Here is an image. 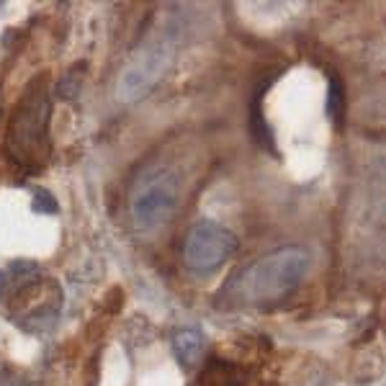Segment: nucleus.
Returning a JSON list of instances; mask_svg holds the SVG:
<instances>
[{
    "instance_id": "obj_1",
    "label": "nucleus",
    "mask_w": 386,
    "mask_h": 386,
    "mask_svg": "<svg viewBox=\"0 0 386 386\" xmlns=\"http://www.w3.org/2000/svg\"><path fill=\"white\" fill-rule=\"evenodd\" d=\"M49 88L47 75L34 77L18 98L6 129V152L18 170L39 173L49 160Z\"/></svg>"
},
{
    "instance_id": "obj_2",
    "label": "nucleus",
    "mask_w": 386,
    "mask_h": 386,
    "mask_svg": "<svg viewBox=\"0 0 386 386\" xmlns=\"http://www.w3.org/2000/svg\"><path fill=\"white\" fill-rule=\"evenodd\" d=\"M185 178L176 162L157 160L134 178L129 188V219L139 235H155L180 214Z\"/></svg>"
},
{
    "instance_id": "obj_3",
    "label": "nucleus",
    "mask_w": 386,
    "mask_h": 386,
    "mask_svg": "<svg viewBox=\"0 0 386 386\" xmlns=\"http://www.w3.org/2000/svg\"><path fill=\"white\" fill-rule=\"evenodd\" d=\"M311 268V255L299 245L278 247L250 263L240 276V296L252 307H270L284 302L304 284Z\"/></svg>"
},
{
    "instance_id": "obj_4",
    "label": "nucleus",
    "mask_w": 386,
    "mask_h": 386,
    "mask_svg": "<svg viewBox=\"0 0 386 386\" xmlns=\"http://www.w3.org/2000/svg\"><path fill=\"white\" fill-rule=\"evenodd\" d=\"M0 296L10 314L24 327H29L31 319L36 322H42L44 317L54 319L59 309V299H62L57 286L47 281L42 270L31 263H16L8 273H3Z\"/></svg>"
},
{
    "instance_id": "obj_5",
    "label": "nucleus",
    "mask_w": 386,
    "mask_h": 386,
    "mask_svg": "<svg viewBox=\"0 0 386 386\" xmlns=\"http://www.w3.org/2000/svg\"><path fill=\"white\" fill-rule=\"evenodd\" d=\"M176 54V39L170 29H157L152 31L142 42V47H137L129 57V65L121 70L118 75V98L121 101H137L144 93H150L155 85L160 83V77L165 75V70L170 68Z\"/></svg>"
},
{
    "instance_id": "obj_6",
    "label": "nucleus",
    "mask_w": 386,
    "mask_h": 386,
    "mask_svg": "<svg viewBox=\"0 0 386 386\" xmlns=\"http://www.w3.org/2000/svg\"><path fill=\"white\" fill-rule=\"evenodd\" d=\"M237 252V237L211 219L196 222L183 242V265L193 273H211L222 268Z\"/></svg>"
},
{
    "instance_id": "obj_7",
    "label": "nucleus",
    "mask_w": 386,
    "mask_h": 386,
    "mask_svg": "<svg viewBox=\"0 0 386 386\" xmlns=\"http://www.w3.org/2000/svg\"><path fill=\"white\" fill-rule=\"evenodd\" d=\"M199 386H247V369L222 355H211L201 371Z\"/></svg>"
},
{
    "instance_id": "obj_8",
    "label": "nucleus",
    "mask_w": 386,
    "mask_h": 386,
    "mask_svg": "<svg viewBox=\"0 0 386 386\" xmlns=\"http://www.w3.org/2000/svg\"><path fill=\"white\" fill-rule=\"evenodd\" d=\"M173 348H176V355L185 366H193L203 355V337L201 332L196 330H185V332H178L176 340H173Z\"/></svg>"
},
{
    "instance_id": "obj_9",
    "label": "nucleus",
    "mask_w": 386,
    "mask_h": 386,
    "mask_svg": "<svg viewBox=\"0 0 386 386\" xmlns=\"http://www.w3.org/2000/svg\"><path fill=\"white\" fill-rule=\"evenodd\" d=\"M327 111H330V116L335 118V124L343 126V118H345V91H343V80H340L335 72L330 75Z\"/></svg>"
}]
</instances>
